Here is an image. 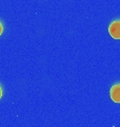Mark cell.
<instances>
[{
	"label": "cell",
	"mask_w": 120,
	"mask_h": 127,
	"mask_svg": "<svg viewBox=\"0 0 120 127\" xmlns=\"http://www.w3.org/2000/svg\"><path fill=\"white\" fill-rule=\"evenodd\" d=\"M109 33L114 39H120V19L112 21L109 26Z\"/></svg>",
	"instance_id": "obj_1"
},
{
	"label": "cell",
	"mask_w": 120,
	"mask_h": 127,
	"mask_svg": "<svg viewBox=\"0 0 120 127\" xmlns=\"http://www.w3.org/2000/svg\"><path fill=\"white\" fill-rule=\"evenodd\" d=\"M110 96L114 103H120V83H117L111 87Z\"/></svg>",
	"instance_id": "obj_2"
},
{
	"label": "cell",
	"mask_w": 120,
	"mask_h": 127,
	"mask_svg": "<svg viewBox=\"0 0 120 127\" xmlns=\"http://www.w3.org/2000/svg\"><path fill=\"white\" fill-rule=\"evenodd\" d=\"M2 33H3V25H2V22L0 21V36H1Z\"/></svg>",
	"instance_id": "obj_3"
},
{
	"label": "cell",
	"mask_w": 120,
	"mask_h": 127,
	"mask_svg": "<svg viewBox=\"0 0 120 127\" xmlns=\"http://www.w3.org/2000/svg\"><path fill=\"white\" fill-rule=\"evenodd\" d=\"M2 95H3V91H2V87L0 86V98L2 97Z\"/></svg>",
	"instance_id": "obj_4"
}]
</instances>
